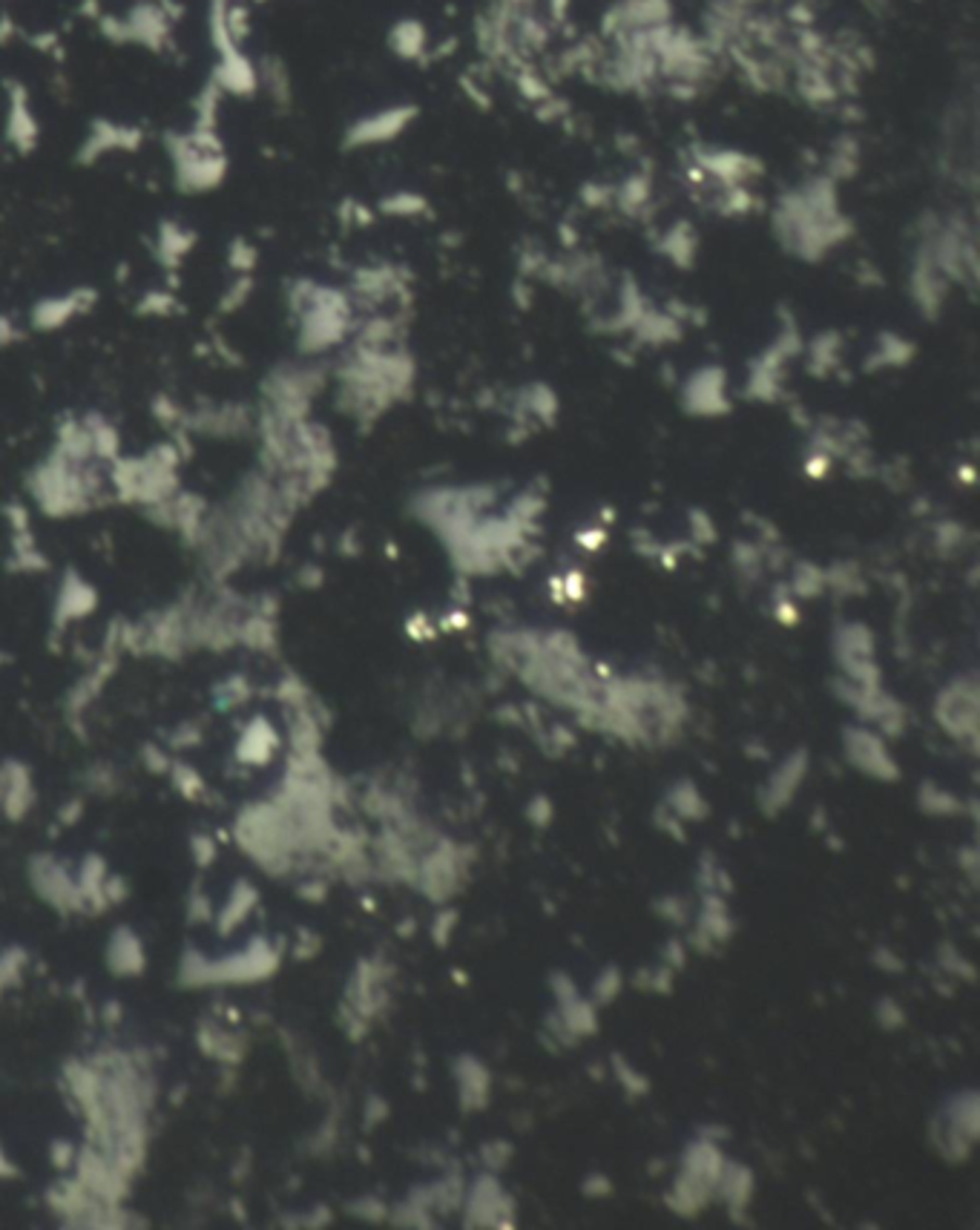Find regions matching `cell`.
<instances>
[{"mask_svg": "<svg viewBox=\"0 0 980 1230\" xmlns=\"http://www.w3.org/2000/svg\"><path fill=\"white\" fill-rule=\"evenodd\" d=\"M385 211L389 213H418V211H423V201L418 199V196H394V199H389L385 201Z\"/></svg>", "mask_w": 980, "mask_h": 1230, "instance_id": "cell-15", "label": "cell"}, {"mask_svg": "<svg viewBox=\"0 0 980 1230\" xmlns=\"http://www.w3.org/2000/svg\"><path fill=\"white\" fill-rule=\"evenodd\" d=\"M736 4H741V6H748V9H754L756 4H762V0H736Z\"/></svg>", "mask_w": 980, "mask_h": 1230, "instance_id": "cell-18", "label": "cell"}, {"mask_svg": "<svg viewBox=\"0 0 980 1230\" xmlns=\"http://www.w3.org/2000/svg\"><path fill=\"white\" fill-rule=\"evenodd\" d=\"M93 300H96L93 290H72V294H64V297H52V300H44L35 308L32 319H35V326L44 328V331L46 328H61L64 322H70L75 314H81V311H86L89 305H93Z\"/></svg>", "mask_w": 980, "mask_h": 1230, "instance_id": "cell-6", "label": "cell"}, {"mask_svg": "<svg viewBox=\"0 0 980 1230\" xmlns=\"http://www.w3.org/2000/svg\"><path fill=\"white\" fill-rule=\"evenodd\" d=\"M274 745H277L274 730L267 727L264 722H259V724H253V727L248 730V737L242 739L239 756L245 759V762H262V759H264L267 753H271Z\"/></svg>", "mask_w": 980, "mask_h": 1230, "instance_id": "cell-11", "label": "cell"}, {"mask_svg": "<svg viewBox=\"0 0 980 1230\" xmlns=\"http://www.w3.org/2000/svg\"><path fill=\"white\" fill-rule=\"evenodd\" d=\"M104 32L118 44H141L147 49H161L170 44L173 18L167 15V0H138L122 20H104Z\"/></svg>", "mask_w": 980, "mask_h": 1230, "instance_id": "cell-2", "label": "cell"}, {"mask_svg": "<svg viewBox=\"0 0 980 1230\" xmlns=\"http://www.w3.org/2000/svg\"><path fill=\"white\" fill-rule=\"evenodd\" d=\"M93 604H96V596H93V590L86 587V583H78L72 578L64 587L61 609H70L72 615H84V612H89V607H93Z\"/></svg>", "mask_w": 980, "mask_h": 1230, "instance_id": "cell-14", "label": "cell"}, {"mask_svg": "<svg viewBox=\"0 0 980 1230\" xmlns=\"http://www.w3.org/2000/svg\"><path fill=\"white\" fill-rule=\"evenodd\" d=\"M138 141H141V133L135 127L115 124V122H98V124H93V130H89V135L84 138L81 159L89 164V161H96V159H101L107 153H115V150H135Z\"/></svg>", "mask_w": 980, "mask_h": 1230, "instance_id": "cell-5", "label": "cell"}, {"mask_svg": "<svg viewBox=\"0 0 980 1230\" xmlns=\"http://www.w3.org/2000/svg\"><path fill=\"white\" fill-rule=\"evenodd\" d=\"M389 46L403 61H426L429 55V32L420 20L403 18L389 29Z\"/></svg>", "mask_w": 980, "mask_h": 1230, "instance_id": "cell-7", "label": "cell"}, {"mask_svg": "<svg viewBox=\"0 0 980 1230\" xmlns=\"http://www.w3.org/2000/svg\"><path fill=\"white\" fill-rule=\"evenodd\" d=\"M190 248H193V233L190 230H185L182 224H173V222L161 224L159 250H161V259L167 262V265H175V262L182 259L185 253H190Z\"/></svg>", "mask_w": 980, "mask_h": 1230, "instance_id": "cell-10", "label": "cell"}, {"mask_svg": "<svg viewBox=\"0 0 980 1230\" xmlns=\"http://www.w3.org/2000/svg\"><path fill=\"white\" fill-rule=\"evenodd\" d=\"M418 107L414 104H400V107H389L371 112L366 119L354 122L351 130L345 133V144L348 147H368V144H382L397 138L414 119H418Z\"/></svg>", "mask_w": 980, "mask_h": 1230, "instance_id": "cell-4", "label": "cell"}, {"mask_svg": "<svg viewBox=\"0 0 980 1230\" xmlns=\"http://www.w3.org/2000/svg\"><path fill=\"white\" fill-rule=\"evenodd\" d=\"M515 72V86L521 90V96L523 98H529V101H544V98H549V86H547V81H544V75L535 70L532 64H521L518 70H512Z\"/></svg>", "mask_w": 980, "mask_h": 1230, "instance_id": "cell-12", "label": "cell"}, {"mask_svg": "<svg viewBox=\"0 0 980 1230\" xmlns=\"http://www.w3.org/2000/svg\"><path fill=\"white\" fill-rule=\"evenodd\" d=\"M256 75H259V86H264L277 101L290 98V75L279 58H274V55L262 58V64L256 67Z\"/></svg>", "mask_w": 980, "mask_h": 1230, "instance_id": "cell-9", "label": "cell"}, {"mask_svg": "<svg viewBox=\"0 0 980 1230\" xmlns=\"http://www.w3.org/2000/svg\"><path fill=\"white\" fill-rule=\"evenodd\" d=\"M12 334H15V331H12V326H9V319L0 316V342H9Z\"/></svg>", "mask_w": 980, "mask_h": 1230, "instance_id": "cell-17", "label": "cell"}, {"mask_svg": "<svg viewBox=\"0 0 980 1230\" xmlns=\"http://www.w3.org/2000/svg\"><path fill=\"white\" fill-rule=\"evenodd\" d=\"M6 135H9V141L15 144L18 150H29L35 144V138H38V122H35L32 109H29L26 93L20 90V86H15V90L9 93Z\"/></svg>", "mask_w": 980, "mask_h": 1230, "instance_id": "cell-8", "label": "cell"}, {"mask_svg": "<svg viewBox=\"0 0 980 1230\" xmlns=\"http://www.w3.org/2000/svg\"><path fill=\"white\" fill-rule=\"evenodd\" d=\"M167 147H170L173 167H175V182L182 190L201 193V190L216 187L225 179L227 159H225V150H222V144L213 130L193 127L190 133L170 135Z\"/></svg>", "mask_w": 980, "mask_h": 1230, "instance_id": "cell-1", "label": "cell"}, {"mask_svg": "<svg viewBox=\"0 0 980 1230\" xmlns=\"http://www.w3.org/2000/svg\"><path fill=\"white\" fill-rule=\"evenodd\" d=\"M112 963H115V969H122V972H133V969H138V966H141V952H138V943L133 941V937H127V934H118V937H115V943H112Z\"/></svg>", "mask_w": 980, "mask_h": 1230, "instance_id": "cell-13", "label": "cell"}, {"mask_svg": "<svg viewBox=\"0 0 980 1230\" xmlns=\"http://www.w3.org/2000/svg\"><path fill=\"white\" fill-rule=\"evenodd\" d=\"M567 12H570V0H547V18L555 26H561L563 20H567Z\"/></svg>", "mask_w": 980, "mask_h": 1230, "instance_id": "cell-16", "label": "cell"}, {"mask_svg": "<svg viewBox=\"0 0 980 1230\" xmlns=\"http://www.w3.org/2000/svg\"><path fill=\"white\" fill-rule=\"evenodd\" d=\"M673 20L670 0H615L601 18V38L618 41L624 35L644 32V29L662 26Z\"/></svg>", "mask_w": 980, "mask_h": 1230, "instance_id": "cell-3", "label": "cell"}]
</instances>
